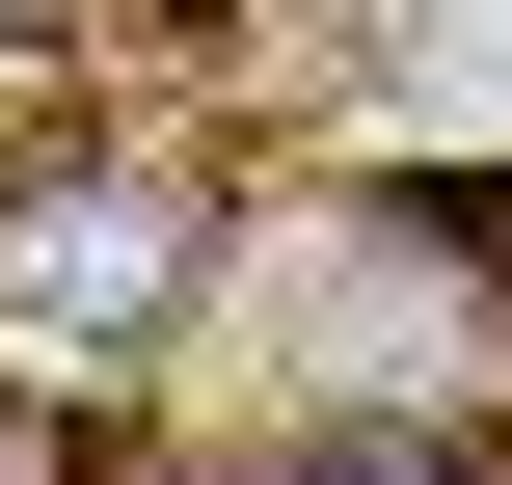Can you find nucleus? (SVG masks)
<instances>
[{"instance_id":"1","label":"nucleus","mask_w":512,"mask_h":485,"mask_svg":"<svg viewBox=\"0 0 512 485\" xmlns=\"http://www.w3.org/2000/svg\"><path fill=\"white\" fill-rule=\"evenodd\" d=\"M243 297H297V432L324 459H459L512 405L486 216H297V243H243Z\"/></svg>"},{"instance_id":"2","label":"nucleus","mask_w":512,"mask_h":485,"mask_svg":"<svg viewBox=\"0 0 512 485\" xmlns=\"http://www.w3.org/2000/svg\"><path fill=\"white\" fill-rule=\"evenodd\" d=\"M216 270H243V189H189V162H0V324L27 351H162Z\"/></svg>"},{"instance_id":"3","label":"nucleus","mask_w":512,"mask_h":485,"mask_svg":"<svg viewBox=\"0 0 512 485\" xmlns=\"http://www.w3.org/2000/svg\"><path fill=\"white\" fill-rule=\"evenodd\" d=\"M0 485H81V405H0Z\"/></svg>"},{"instance_id":"4","label":"nucleus","mask_w":512,"mask_h":485,"mask_svg":"<svg viewBox=\"0 0 512 485\" xmlns=\"http://www.w3.org/2000/svg\"><path fill=\"white\" fill-rule=\"evenodd\" d=\"M324 485H486V459H324Z\"/></svg>"}]
</instances>
